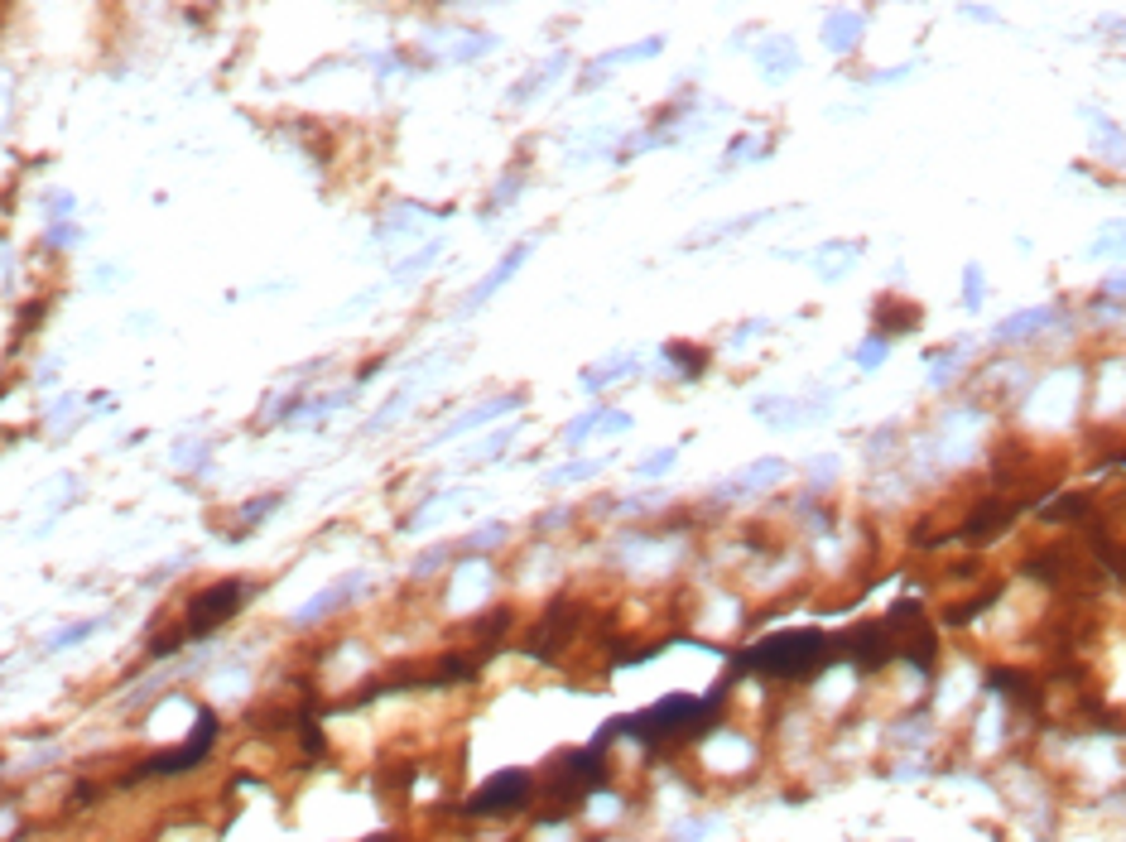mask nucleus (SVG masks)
Instances as JSON below:
<instances>
[{
    "mask_svg": "<svg viewBox=\"0 0 1126 842\" xmlns=\"http://www.w3.org/2000/svg\"><path fill=\"white\" fill-rule=\"evenodd\" d=\"M837 654V640L828 631H780L756 640L751 650L736 654V664L761 669V674H780V679H799V674L823 669Z\"/></svg>",
    "mask_w": 1126,
    "mask_h": 842,
    "instance_id": "1",
    "label": "nucleus"
},
{
    "mask_svg": "<svg viewBox=\"0 0 1126 842\" xmlns=\"http://www.w3.org/2000/svg\"><path fill=\"white\" fill-rule=\"evenodd\" d=\"M886 626L896 631V654H905V660H910L915 669H924V674L934 669V631H929V621H924V612L915 602L890 606Z\"/></svg>",
    "mask_w": 1126,
    "mask_h": 842,
    "instance_id": "2",
    "label": "nucleus"
},
{
    "mask_svg": "<svg viewBox=\"0 0 1126 842\" xmlns=\"http://www.w3.org/2000/svg\"><path fill=\"white\" fill-rule=\"evenodd\" d=\"M530 789H534L530 770H501L467 799V814H482V818L486 814H515L520 804H530Z\"/></svg>",
    "mask_w": 1126,
    "mask_h": 842,
    "instance_id": "3",
    "label": "nucleus"
},
{
    "mask_svg": "<svg viewBox=\"0 0 1126 842\" xmlns=\"http://www.w3.org/2000/svg\"><path fill=\"white\" fill-rule=\"evenodd\" d=\"M212 741H217V713H198V732H193V741H183L178 751H169V756H155V761H145V770L149 775H178V770H193L203 756L212 751Z\"/></svg>",
    "mask_w": 1126,
    "mask_h": 842,
    "instance_id": "4",
    "label": "nucleus"
},
{
    "mask_svg": "<svg viewBox=\"0 0 1126 842\" xmlns=\"http://www.w3.org/2000/svg\"><path fill=\"white\" fill-rule=\"evenodd\" d=\"M530 250H534V241H520V246H511L506 256H501V265L492 269V275H482L472 289H467V299H462V309H458V318H472L477 309H486V299H492L501 284H511L515 279V269L530 260Z\"/></svg>",
    "mask_w": 1126,
    "mask_h": 842,
    "instance_id": "5",
    "label": "nucleus"
},
{
    "mask_svg": "<svg viewBox=\"0 0 1126 842\" xmlns=\"http://www.w3.org/2000/svg\"><path fill=\"white\" fill-rule=\"evenodd\" d=\"M366 587V568H357V573H347V578H338V583H328L318 597H309L304 606L294 612V626H313V621H323L332 606H342V602H351Z\"/></svg>",
    "mask_w": 1126,
    "mask_h": 842,
    "instance_id": "6",
    "label": "nucleus"
},
{
    "mask_svg": "<svg viewBox=\"0 0 1126 842\" xmlns=\"http://www.w3.org/2000/svg\"><path fill=\"white\" fill-rule=\"evenodd\" d=\"M785 458H756L751 467H742V472H732L727 482L717 486V501H742V496H751V492H761V486H770V482H780L785 477Z\"/></svg>",
    "mask_w": 1126,
    "mask_h": 842,
    "instance_id": "7",
    "label": "nucleus"
},
{
    "mask_svg": "<svg viewBox=\"0 0 1126 842\" xmlns=\"http://www.w3.org/2000/svg\"><path fill=\"white\" fill-rule=\"evenodd\" d=\"M241 593L246 587L241 583H212L203 597L193 602V616H188V631H208V626H217V621H227L231 612H237V602H241Z\"/></svg>",
    "mask_w": 1126,
    "mask_h": 842,
    "instance_id": "8",
    "label": "nucleus"
},
{
    "mask_svg": "<svg viewBox=\"0 0 1126 842\" xmlns=\"http://www.w3.org/2000/svg\"><path fill=\"white\" fill-rule=\"evenodd\" d=\"M511 410H520V395H496V400H482V404H472V410H462V414L452 419L448 429L433 433V443H448V438H458V433H472V429H482V424H486V419L511 414Z\"/></svg>",
    "mask_w": 1126,
    "mask_h": 842,
    "instance_id": "9",
    "label": "nucleus"
},
{
    "mask_svg": "<svg viewBox=\"0 0 1126 842\" xmlns=\"http://www.w3.org/2000/svg\"><path fill=\"white\" fill-rule=\"evenodd\" d=\"M1054 318H1059V309H1050V303H1040V309H1025V313H1011V318H1001V323L991 328V342H1020V337L1050 328Z\"/></svg>",
    "mask_w": 1126,
    "mask_h": 842,
    "instance_id": "10",
    "label": "nucleus"
},
{
    "mask_svg": "<svg viewBox=\"0 0 1126 842\" xmlns=\"http://www.w3.org/2000/svg\"><path fill=\"white\" fill-rule=\"evenodd\" d=\"M660 48H664V39H641V44H631V48H612V54H602V58L593 63V77H587V82H597V77H602V67L635 63V58H654Z\"/></svg>",
    "mask_w": 1126,
    "mask_h": 842,
    "instance_id": "11",
    "label": "nucleus"
},
{
    "mask_svg": "<svg viewBox=\"0 0 1126 842\" xmlns=\"http://www.w3.org/2000/svg\"><path fill=\"white\" fill-rule=\"evenodd\" d=\"M107 621H77V626H63V631H54L44 640V654H58V650H73V645H82V640H92L96 631H102Z\"/></svg>",
    "mask_w": 1126,
    "mask_h": 842,
    "instance_id": "12",
    "label": "nucleus"
},
{
    "mask_svg": "<svg viewBox=\"0 0 1126 842\" xmlns=\"http://www.w3.org/2000/svg\"><path fill=\"white\" fill-rule=\"evenodd\" d=\"M626 370H635V357H612V361H602V366H587L583 370V391H602L607 380L626 376Z\"/></svg>",
    "mask_w": 1126,
    "mask_h": 842,
    "instance_id": "13",
    "label": "nucleus"
},
{
    "mask_svg": "<svg viewBox=\"0 0 1126 842\" xmlns=\"http://www.w3.org/2000/svg\"><path fill=\"white\" fill-rule=\"evenodd\" d=\"M602 462H607V458H593V462H568V467H553L549 472V486H559V482H583V477H593V472H602Z\"/></svg>",
    "mask_w": 1126,
    "mask_h": 842,
    "instance_id": "14",
    "label": "nucleus"
},
{
    "mask_svg": "<svg viewBox=\"0 0 1126 842\" xmlns=\"http://www.w3.org/2000/svg\"><path fill=\"white\" fill-rule=\"evenodd\" d=\"M852 29H862V20H857V15H833V25H828V48H837V54H843V48L852 44Z\"/></svg>",
    "mask_w": 1126,
    "mask_h": 842,
    "instance_id": "15",
    "label": "nucleus"
},
{
    "mask_svg": "<svg viewBox=\"0 0 1126 842\" xmlns=\"http://www.w3.org/2000/svg\"><path fill=\"white\" fill-rule=\"evenodd\" d=\"M439 250H443V241H429L424 250H419V256H410V260H400V265H395V279H414V275H419V269H429V260H433V256H439Z\"/></svg>",
    "mask_w": 1126,
    "mask_h": 842,
    "instance_id": "16",
    "label": "nucleus"
},
{
    "mask_svg": "<svg viewBox=\"0 0 1126 842\" xmlns=\"http://www.w3.org/2000/svg\"><path fill=\"white\" fill-rule=\"evenodd\" d=\"M602 414H607V410H593V414H583L578 424H568L563 429V443H583V438H593L602 429Z\"/></svg>",
    "mask_w": 1126,
    "mask_h": 842,
    "instance_id": "17",
    "label": "nucleus"
},
{
    "mask_svg": "<svg viewBox=\"0 0 1126 842\" xmlns=\"http://www.w3.org/2000/svg\"><path fill=\"white\" fill-rule=\"evenodd\" d=\"M675 458H679V448H660V452H650V458L635 467V472H641V477H660V472L675 467Z\"/></svg>",
    "mask_w": 1126,
    "mask_h": 842,
    "instance_id": "18",
    "label": "nucleus"
},
{
    "mask_svg": "<svg viewBox=\"0 0 1126 842\" xmlns=\"http://www.w3.org/2000/svg\"><path fill=\"white\" fill-rule=\"evenodd\" d=\"M501 539H506V525H501V520H492V525L472 530V539H467V549H492V544H501Z\"/></svg>",
    "mask_w": 1126,
    "mask_h": 842,
    "instance_id": "19",
    "label": "nucleus"
},
{
    "mask_svg": "<svg viewBox=\"0 0 1126 842\" xmlns=\"http://www.w3.org/2000/svg\"><path fill=\"white\" fill-rule=\"evenodd\" d=\"M881 357H886V337H867V347H857V366H881Z\"/></svg>",
    "mask_w": 1126,
    "mask_h": 842,
    "instance_id": "20",
    "label": "nucleus"
},
{
    "mask_svg": "<svg viewBox=\"0 0 1126 842\" xmlns=\"http://www.w3.org/2000/svg\"><path fill=\"white\" fill-rule=\"evenodd\" d=\"M982 289H987V284H982V269H978V265H968V275H963V294H968V309H978V303H982Z\"/></svg>",
    "mask_w": 1126,
    "mask_h": 842,
    "instance_id": "21",
    "label": "nucleus"
},
{
    "mask_svg": "<svg viewBox=\"0 0 1126 842\" xmlns=\"http://www.w3.org/2000/svg\"><path fill=\"white\" fill-rule=\"evenodd\" d=\"M443 553H448V549H433V553H424V559H414V573H429V568H439V563H443Z\"/></svg>",
    "mask_w": 1126,
    "mask_h": 842,
    "instance_id": "22",
    "label": "nucleus"
},
{
    "mask_svg": "<svg viewBox=\"0 0 1126 842\" xmlns=\"http://www.w3.org/2000/svg\"><path fill=\"white\" fill-rule=\"evenodd\" d=\"M366 842H395V837H366Z\"/></svg>",
    "mask_w": 1126,
    "mask_h": 842,
    "instance_id": "23",
    "label": "nucleus"
}]
</instances>
